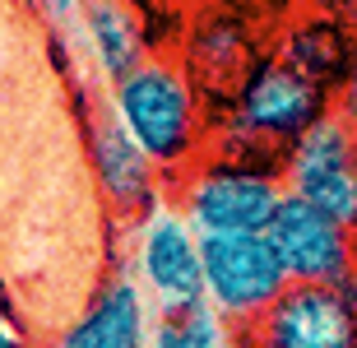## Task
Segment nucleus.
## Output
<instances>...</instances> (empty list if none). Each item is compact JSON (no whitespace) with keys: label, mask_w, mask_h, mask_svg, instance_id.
Here are the masks:
<instances>
[{"label":"nucleus","mask_w":357,"mask_h":348,"mask_svg":"<svg viewBox=\"0 0 357 348\" xmlns=\"http://www.w3.org/2000/svg\"><path fill=\"white\" fill-rule=\"evenodd\" d=\"M107 112L121 121V130L149 153L167 181L195 167L213 144V107L199 93V84L185 75L172 56H149L126 80L107 84Z\"/></svg>","instance_id":"obj_1"},{"label":"nucleus","mask_w":357,"mask_h":348,"mask_svg":"<svg viewBox=\"0 0 357 348\" xmlns=\"http://www.w3.org/2000/svg\"><path fill=\"white\" fill-rule=\"evenodd\" d=\"M334 112V93L306 80L302 70L278 61L274 52L246 75L223 116L213 121V144L209 153L237 162H255L283 176V153H288L306 130H316L320 121Z\"/></svg>","instance_id":"obj_2"},{"label":"nucleus","mask_w":357,"mask_h":348,"mask_svg":"<svg viewBox=\"0 0 357 348\" xmlns=\"http://www.w3.org/2000/svg\"><path fill=\"white\" fill-rule=\"evenodd\" d=\"M172 209L199 232V237H223V232H265L278 200L288 195L283 176L255 162H237L223 153H204L195 167L172 176Z\"/></svg>","instance_id":"obj_3"},{"label":"nucleus","mask_w":357,"mask_h":348,"mask_svg":"<svg viewBox=\"0 0 357 348\" xmlns=\"http://www.w3.org/2000/svg\"><path fill=\"white\" fill-rule=\"evenodd\" d=\"M288 288L265 232H223L204 237V307L227 325L246 330L274 307Z\"/></svg>","instance_id":"obj_4"},{"label":"nucleus","mask_w":357,"mask_h":348,"mask_svg":"<svg viewBox=\"0 0 357 348\" xmlns=\"http://www.w3.org/2000/svg\"><path fill=\"white\" fill-rule=\"evenodd\" d=\"M130 279L158 311H181L204 302V237H199L172 204L135 223Z\"/></svg>","instance_id":"obj_5"},{"label":"nucleus","mask_w":357,"mask_h":348,"mask_svg":"<svg viewBox=\"0 0 357 348\" xmlns=\"http://www.w3.org/2000/svg\"><path fill=\"white\" fill-rule=\"evenodd\" d=\"M283 190L357 232V130L339 112L283 153Z\"/></svg>","instance_id":"obj_6"},{"label":"nucleus","mask_w":357,"mask_h":348,"mask_svg":"<svg viewBox=\"0 0 357 348\" xmlns=\"http://www.w3.org/2000/svg\"><path fill=\"white\" fill-rule=\"evenodd\" d=\"M274 246L278 265L288 283H325V288H344L357 274V232L344 228L339 218L320 214L316 204L283 195L265 228Z\"/></svg>","instance_id":"obj_7"},{"label":"nucleus","mask_w":357,"mask_h":348,"mask_svg":"<svg viewBox=\"0 0 357 348\" xmlns=\"http://www.w3.org/2000/svg\"><path fill=\"white\" fill-rule=\"evenodd\" d=\"M237 348H357V307L344 288L288 283L260 321L237 330Z\"/></svg>","instance_id":"obj_8"},{"label":"nucleus","mask_w":357,"mask_h":348,"mask_svg":"<svg viewBox=\"0 0 357 348\" xmlns=\"http://www.w3.org/2000/svg\"><path fill=\"white\" fill-rule=\"evenodd\" d=\"M84 149H89L93 181H98L102 200L112 204L116 218H126V223H144L149 214H158L162 204H167L162 200L167 176L149 162V153L135 144L130 135L121 130V121L107 112V103L84 116Z\"/></svg>","instance_id":"obj_9"},{"label":"nucleus","mask_w":357,"mask_h":348,"mask_svg":"<svg viewBox=\"0 0 357 348\" xmlns=\"http://www.w3.org/2000/svg\"><path fill=\"white\" fill-rule=\"evenodd\" d=\"M265 56L269 52L255 47V33L241 24V14H232V10L195 14L190 28H181V66H185V75L199 84V93L209 98L213 112H223L227 103H232V93L246 84V75H251Z\"/></svg>","instance_id":"obj_10"},{"label":"nucleus","mask_w":357,"mask_h":348,"mask_svg":"<svg viewBox=\"0 0 357 348\" xmlns=\"http://www.w3.org/2000/svg\"><path fill=\"white\" fill-rule=\"evenodd\" d=\"M153 325L158 307L139 293L126 269H112L52 348H153Z\"/></svg>","instance_id":"obj_11"},{"label":"nucleus","mask_w":357,"mask_h":348,"mask_svg":"<svg viewBox=\"0 0 357 348\" xmlns=\"http://www.w3.org/2000/svg\"><path fill=\"white\" fill-rule=\"evenodd\" d=\"M278 61H288L292 70H302L306 80H316L320 89H330L339 98V89L348 84V75L357 70V24L344 14L325 10H306L297 24H288V33L274 47Z\"/></svg>","instance_id":"obj_12"},{"label":"nucleus","mask_w":357,"mask_h":348,"mask_svg":"<svg viewBox=\"0 0 357 348\" xmlns=\"http://www.w3.org/2000/svg\"><path fill=\"white\" fill-rule=\"evenodd\" d=\"M79 38L93 70L107 84L126 80L135 66L153 56V33L135 0H89L79 10Z\"/></svg>","instance_id":"obj_13"},{"label":"nucleus","mask_w":357,"mask_h":348,"mask_svg":"<svg viewBox=\"0 0 357 348\" xmlns=\"http://www.w3.org/2000/svg\"><path fill=\"white\" fill-rule=\"evenodd\" d=\"M153 348H237V330H227L204 302L181 311H158Z\"/></svg>","instance_id":"obj_14"},{"label":"nucleus","mask_w":357,"mask_h":348,"mask_svg":"<svg viewBox=\"0 0 357 348\" xmlns=\"http://www.w3.org/2000/svg\"><path fill=\"white\" fill-rule=\"evenodd\" d=\"M334 112H339V116H344L348 126L357 130V70L348 75V84H344V89H339V98H334Z\"/></svg>","instance_id":"obj_15"},{"label":"nucleus","mask_w":357,"mask_h":348,"mask_svg":"<svg viewBox=\"0 0 357 348\" xmlns=\"http://www.w3.org/2000/svg\"><path fill=\"white\" fill-rule=\"evenodd\" d=\"M33 5L42 14H52V19H70V14L79 19V10H84V0H33Z\"/></svg>","instance_id":"obj_16"},{"label":"nucleus","mask_w":357,"mask_h":348,"mask_svg":"<svg viewBox=\"0 0 357 348\" xmlns=\"http://www.w3.org/2000/svg\"><path fill=\"white\" fill-rule=\"evenodd\" d=\"M0 348H33V344H28V335L19 325H5V330H0Z\"/></svg>","instance_id":"obj_17"},{"label":"nucleus","mask_w":357,"mask_h":348,"mask_svg":"<svg viewBox=\"0 0 357 348\" xmlns=\"http://www.w3.org/2000/svg\"><path fill=\"white\" fill-rule=\"evenodd\" d=\"M316 5H325V10L344 14V19H353V24H357V0H316Z\"/></svg>","instance_id":"obj_18"},{"label":"nucleus","mask_w":357,"mask_h":348,"mask_svg":"<svg viewBox=\"0 0 357 348\" xmlns=\"http://www.w3.org/2000/svg\"><path fill=\"white\" fill-rule=\"evenodd\" d=\"M5 325H14V302H10V293L0 288V330H5Z\"/></svg>","instance_id":"obj_19"},{"label":"nucleus","mask_w":357,"mask_h":348,"mask_svg":"<svg viewBox=\"0 0 357 348\" xmlns=\"http://www.w3.org/2000/svg\"><path fill=\"white\" fill-rule=\"evenodd\" d=\"M84 5H89V0H84Z\"/></svg>","instance_id":"obj_20"}]
</instances>
